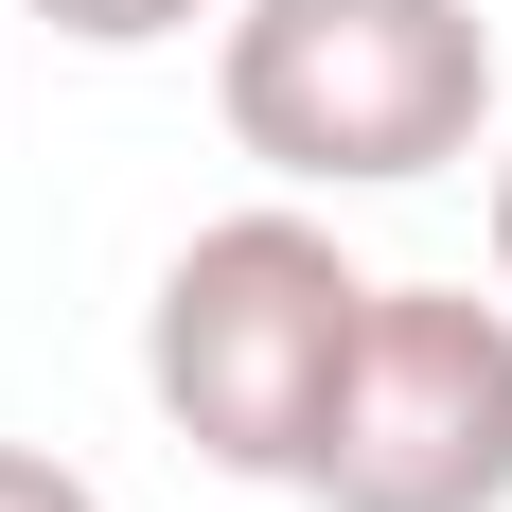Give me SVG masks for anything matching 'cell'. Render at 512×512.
I'll return each instance as SVG.
<instances>
[{
	"label": "cell",
	"mask_w": 512,
	"mask_h": 512,
	"mask_svg": "<svg viewBox=\"0 0 512 512\" xmlns=\"http://www.w3.org/2000/svg\"><path fill=\"white\" fill-rule=\"evenodd\" d=\"M354 318H371V265L318 230V212H212L195 248L159 265V318H142V389L159 424L195 442L212 477H301L336 371H354Z\"/></svg>",
	"instance_id": "cell-2"
},
{
	"label": "cell",
	"mask_w": 512,
	"mask_h": 512,
	"mask_svg": "<svg viewBox=\"0 0 512 512\" xmlns=\"http://www.w3.org/2000/svg\"><path fill=\"white\" fill-rule=\"evenodd\" d=\"M212 124L283 195H407L495 124V18L477 0H230Z\"/></svg>",
	"instance_id": "cell-1"
},
{
	"label": "cell",
	"mask_w": 512,
	"mask_h": 512,
	"mask_svg": "<svg viewBox=\"0 0 512 512\" xmlns=\"http://www.w3.org/2000/svg\"><path fill=\"white\" fill-rule=\"evenodd\" d=\"M318 512H512V301L477 283H371L354 371L301 442Z\"/></svg>",
	"instance_id": "cell-3"
},
{
	"label": "cell",
	"mask_w": 512,
	"mask_h": 512,
	"mask_svg": "<svg viewBox=\"0 0 512 512\" xmlns=\"http://www.w3.org/2000/svg\"><path fill=\"white\" fill-rule=\"evenodd\" d=\"M0 512H106V495L71 460H36V442H0Z\"/></svg>",
	"instance_id": "cell-5"
},
{
	"label": "cell",
	"mask_w": 512,
	"mask_h": 512,
	"mask_svg": "<svg viewBox=\"0 0 512 512\" xmlns=\"http://www.w3.org/2000/svg\"><path fill=\"white\" fill-rule=\"evenodd\" d=\"M495 301H512V142H495Z\"/></svg>",
	"instance_id": "cell-6"
},
{
	"label": "cell",
	"mask_w": 512,
	"mask_h": 512,
	"mask_svg": "<svg viewBox=\"0 0 512 512\" xmlns=\"http://www.w3.org/2000/svg\"><path fill=\"white\" fill-rule=\"evenodd\" d=\"M36 36H71V53H159V36H195V18H230V0H18Z\"/></svg>",
	"instance_id": "cell-4"
}]
</instances>
